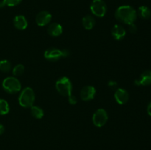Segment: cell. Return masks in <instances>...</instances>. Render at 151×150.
I'll list each match as a JSON object with an SVG mask.
<instances>
[{
	"label": "cell",
	"mask_w": 151,
	"mask_h": 150,
	"mask_svg": "<svg viewBox=\"0 0 151 150\" xmlns=\"http://www.w3.org/2000/svg\"><path fill=\"white\" fill-rule=\"evenodd\" d=\"M116 19L125 24H131L135 22L137 18V10L130 5L119 6L114 13Z\"/></svg>",
	"instance_id": "cell-1"
},
{
	"label": "cell",
	"mask_w": 151,
	"mask_h": 150,
	"mask_svg": "<svg viewBox=\"0 0 151 150\" xmlns=\"http://www.w3.org/2000/svg\"><path fill=\"white\" fill-rule=\"evenodd\" d=\"M35 99V93L32 88L30 87H26L21 91L19 94V103L22 107L28 108L33 105Z\"/></svg>",
	"instance_id": "cell-2"
},
{
	"label": "cell",
	"mask_w": 151,
	"mask_h": 150,
	"mask_svg": "<svg viewBox=\"0 0 151 150\" xmlns=\"http://www.w3.org/2000/svg\"><path fill=\"white\" fill-rule=\"evenodd\" d=\"M55 88L58 93L63 96H69L72 95V84L67 76L59 78L55 82Z\"/></svg>",
	"instance_id": "cell-3"
},
{
	"label": "cell",
	"mask_w": 151,
	"mask_h": 150,
	"mask_svg": "<svg viewBox=\"0 0 151 150\" xmlns=\"http://www.w3.org/2000/svg\"><path fill=\"white\" fill-rule=\"evenodd\" d=\"M2 88L8 94H16L22 90V85L16 76H7L3 80Z\"/></svg>",
	"instance_id": "cell-4"
},
{
	"label": "cell",
	"mask_w": 151,
	"mask_h": 150,
	"mask_svg": "<svg viewBox=\"0 0 151 150\" xmlns=\"http://www.w3.org/2000/svg\"><path fill=\"white\" fill-rule=\"evenodd\" d=\"M107 5L104 0H93L90 4V10L94 16L103 18L107 13Z\"/></svg>",
	"instance_id": "cell-5"
},
{
	"label": "cell",
	"mask_w": 151,
	"mask_h": 150,
	"mask_svg": "<svg viewBox=\"0 0 151 150\" xmlns=\"http://www.w3.org/2000/svg\"><path fill=\"white\" fill-rule=\"evenodd\" d=\"M109 116L106 110L103 108H99L94 112L92 116V121L94 126L97 127H102L108 121Z\"/></svg>",
	"instance_id": "cell-6"
},
{
	"label": "cell",
	"mask_w": 151,
	"mask_h": 150,
	"mask_svg": "<svg viewBox=\"0 0 151 150\" xmlns=\"http://www.w3.org/2000/svg\"><path fill=\"white\" fill-rule=\"evenodd\" d=\"M44 57L46 60L51 62L57 61L63 57L62 49L56 48H49L45 50L44 53Z\"/></svg>",
	"instance_id": "cell-7"
},
{
	"label": "cell",
	"mask_w": 151,
	"mask_h": 150,
	"mask_svg": "<svg viewBox=\"0 0 151 150\" xmlns=\"http://www.w3.org/2000/svg\"><path fill=\"white\" fill-rule=\"evenodd\" d=\"M96 93H97V91L94 86L87 85V86H84L81 89L80 96L83 101H88L94 99L96 96Z\"/></svg>",
	"instance_id": "cell-8"
},
{
	"label": "cell",
	"mask_w": 151,
	"mask_h": 150,
	"mask_svg": "<svg viewBox=\"0 0 151 150\" xmlns=\"http://www.w3.org/2000/svg\"><path fill=\"white\" fill-rule=\"evenodd\" d=\"M52 20V14L47 10H42L37 14L35 22L39 26H44L49 24Z\"/></svg>",
	"instance_id": "cell-9"
},
{
	"label": "cell",
	"mask_w": 151,
	"mask_h": 150,
	"mask_svg": "<svg viewBox=\"0 0 151 150\" xmlns=\"http://www.w3.org/2000/svg\"><path fill=\"white\" fill-rule=\"evenodd\" d=\"M114 99L119 104H125L129 99V94L125 89L117 88L114 93Z\"/></svg>",
	"instance_id": "cell-10"
},
{
	"label": "cell",
	"mask_w": 151,
	"mask_h": 150,
	"mask_svg": "<svg viewBox=\"0 0 151 150\" xmlns=\"http://www.w3.org/2000/svg\"><path fill=\"white\" fill-rule=\"evenodd\" d=\"M134 83L137 85H151V70H146L140 75L138 79L134 81Z\"/></svg>",
	"instance_id": "cell-11"
},
{
	"label": "cell",
	"mask_w": 151,
	"mask_h": 150,
	"mask_svg": "<svg viewBox=\"0 0 151 150\" xmlns=\"http://www.w3.org/2000/svg\"><path fill=\"white\" fill-rule=\"evenodd\" d=\"M111 35L115 40L121 41L126 35V30L122 25L115 24L111 29Z\"/></svg>",
	"instance_id": "cell-12"
},
{
	"label": "cell",
	"mask_w": 151,
	"mask_h": 150,
	"mask_svg": "<svg viewBox=\"0 0 151 150\" xmlns=\"http://www.w3.org/2000/svg\"><path fill=\"white\" fill-rule=\"evenodd\" d=\"M13 25L19 30H24L28 26V22L25 16L22 15L16 16L13 19Z\"/></svg>",
	"instance_id": "cell-13"
},
{
	"label": "cell",
	"mask_w": 151,
	"mask_h": 150,
	"mask_svg": "<svg viewBox=\"0 0 151 150\" xmlns=\"http://www.w3.org/2000/svg\"><path fill=\"white\" fill-rule=\"evenodd\" d=\"M47 32L52 37H58L63 32V27L60 24L54 22V23L50 24V26H48Z\"/></svg>",
	"instance_id": "cell-14"
},
{
	"label": "cell",
	"mask_w": 151,
	"mask_h": 150,
	"mask_svg": "<svg viewBox=\"0 0 151 150\" xmlns=\"http://www.w3.org/2000/svg\"><path fill=\"white\" fill-rule=\"evenodd\" d=\"M82 24L87 30H91L95 25V19L91 15H86L82 19Z\"/></svg>",
	"instance_id": "cell-15"
},
{
	"label": "cell",
	"mask_w": 151,
	"mask_h": 150,
	"mask_svg": "<svg viewBox=\"0 0 151 150\" xmlns=\"http://www.w3.org/2000/svg\"><path fill=\"white\" fill-rule=\"evenodd\" d=\"M137 15L142 19H148L151 16V10L147 6H141L137 11Z\"/></svg>",
	"instance_id": "cell-16"
},
{
	"label": "cell",
	"mask_w": 151,
	"mask_h": 150,
	"mask_svg": "<svg viewBox=\"0 0 151 150\" xmlns=\"http://www.w3.org/2000/svg\"><path fill=\"white\" fill-rule=\"evenodd\" d=\"M30 113L31 116L36 119H42L44 115L43 109L41 107H38V106L35 105H32L30 107Z\"/></svg>",
	"instance_id": "cell-17"
},
{
	"label": "cell",
	"mask_w": 151,
	"mask_h": 150,
	"mask_svg": "<svg viewBox=\"0 0 151 150\" xmlns=\"http://www.w3.org/2000/svg\"><path fill=\"white\" fill-rule=\"evenodd\" d=\"M10 111V106L6 100L0 98V116H4Z\"/></svg>",
	"instance_id": "cell-18"
},
{
	"label": "cell",
	"mask_w": 151,
	"mask_h": 150,
	"mask_svg": "<svg viewBox=\"0 0 151 150\" xmlns=\"http://www.w3.org/2000/svg\"><path fill=\"white\" fill-rule=\"evenodd\" d=\"M11 69V63L7 60H0V71L3 73H7Z\"/></svg>",
	"instance_id": "cell-19"
},
{
	"label": "cell",
	"mask_w": 151,
	"mask_h": 150,
	"mask_svg": "<svg viewBox=\"0 0 151 150\" xmlns=\"http://www.w3.org/2000/svg\"><path fill=\"white\" fill-rule=\"evenodd\" d=\"M24 66L22 64H18L13 69V74L14 76H22L24 72Z\"/></svg>",
	"instance_id": "cell-20"
},
{
	"label": "cell",
	"mask_w": 151,
	"mask_h": 150,
	"mask_svg": "<svg viewBox=\"0 0 151 150\" xmlns=\"http://www.w3.org/2000/svg\"><path fill=\"white\" fill-rule=\"evenodd\" d=\"M4 5L7 7H15L22 1V0H2Z\"/></svg>",
	"instance_id": "cell-21"
},
{
	"label": "cell",
	"mask_w": 151,
	"mask_h": 150,
	"mask_svg": "<svg viewBox=\"0 0 151 150\" xmlns=\"http://www.w3.org/2000/svg\"><path fill=\"white\" fill-rule=\"evenodd\" d=\"M128 31H129L131 33L135 34L137 32V25L134 23L128 25Z\"/></svg>",
	"instance_id": "cell-22"
},
{
	"label": "cell",
	"mask_w": 151,
	"mask_h": 150,
	"mask_svg": "<svg viewBox=\"0 0 151 150\" xmlns=\"http://www.w3.org/2000/svg\"><path fill=\"white\" fill-rule=\"evenodd\" d=\"M68 101L69 102V104L74 105V104H77V102H78V99H77V98L75 96H73L72 94V95H70L69 96H68Z\"/></svg>",
	"instance_id": "cell-23"
},
{
	"label": "cell",
	"mask_w": 151,
	"mask_h": 150,
	"mask_svg": "<svg viewBox=\"0 0 151 150\" xmlns=\"http://www.w3.org/2000/svg\"><path fill=\"white\" fill-rule=\"evenodd\" d=\"M108 86L112 89H116L117 88V82L114 80H110L108 82Z\"/></svg>",
	"instance_id": "cell-24"
},
{
	"label": "cell",
	"mask_w": 151,
	"mask_h": 150,
	"mask_svg": "<svg viewBox=\"0 0 151 150\" xmlns=\"http://www.w3.org/2000/svg\"><path fill=\"white\" fill-rule=\"evenodd\" d=\"M62 53H63V57H67L70 54V52H69V50L66 49H62Z\"/></svg>",
	"instance_id": "cell-25"
},
{
	"label": "cell",
	"mask_w": 151,
	"mask_h": 150,
	"mask_svg": "<svg viewBox=\"0 0 151 150\" xmlns=\"http://www.w3.org/2000/svg\"><path fill=\"white\" fill-rule=\"evenodd\" d=\"M147 114H148L150 116H151V101L149 103L148 105H147Z\"/></svg>",
	"instance_id": "cell-26"
},
{
	"label": "cell",
	"mask_w": 151,
	"mask_h": 150,
	"mask_svg": "<svg viewBox=\"0 0 151 150\" xmlns=\"http://www.w3.org/2000/svg\"><path fill=\"white\" fill-rule=\"evenodd\" d=\"M4 125L1 124H0V135H2V134L4 133Z\"/></svg>",
	"instance_id": "cell-27"
}]
</instances>
